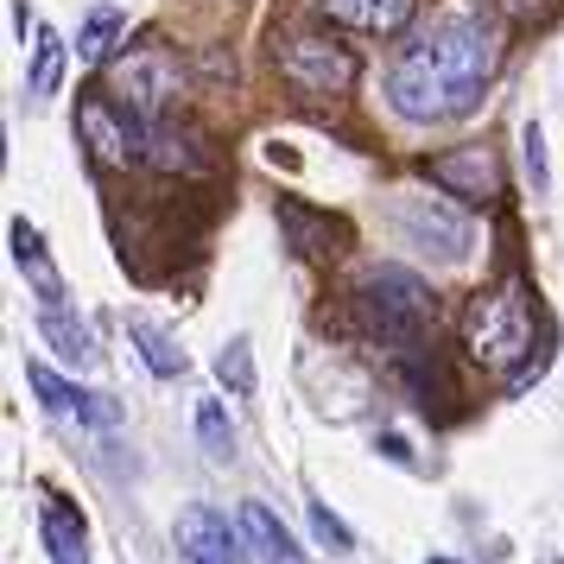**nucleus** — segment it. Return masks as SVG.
Segmentation results:
<instances>
[{
  "mask_svg": "<svg viewBox=\"0 0 564 564\" xmlns=\"http://www.w3.org/2000/svg\"><path fill=\"white\" fill-rule=\"evenodd\" d=\"M216 375H223V387H229L235 400H254V343L248 336H229L223 356H216Z\"/></svg>",
  "mask_w": 564,
  "mask_h": 564,
  "instance_id": "19",
  "label": "nucleus"
},
{
  "mask_svg": "<svg viewBox=\"0 0 564 564\" xmlns=\"http://www.w3.org/2000/svg\"><path fill=\"white\" fill-rule=\"evenodd\" d=\"M128 32V20H121V7H96L89 20H83V32H77V57H89V64H102L108 57V45Z\"/></svg>",
  "mask_w": 564,
  "mask_h": 564,
  "instance_id": "21",
  "label": "nucleus"
},
{
  "mask_svg": "<svg viewBox=\"0 0 564 564\" xmlns=\"http://www.w3.org/2000/svg\"><path fill=\"white\" fill-rule=\"evenodd\" d=\"M39 336H45V343H52V349L70 361V368H89V361H96V336L83 330V324H77L64 305H45V311H39Z\"/></svg>",
  "mask_w": 564,
  "mask_h": 564,
  "instance_id": "15",
  "label": "nucleus"
},
{
  "mask_svg": "<svg viewBox=\"0 0 564 564\" xmlns=\"http://www.w3.org/2000/svg\"><path fill=\"white\" fill-rule=\"evenodd\" d=\"M39 533H45V552H52V564H89L83 558V520L70 508H45V520H39Z\"/></svg>",
  "mask_w": 564,
  "mask_h": 564,
  "instance_id": "17",
  "label": "nucleus"
},
{
  "mask_svg": "<svg viewBox=\"0 0 564 564\" xmlns=\"http://www.w3.org/2000/svg\"><path fill=\"white\" fill-rule=\"evenodd\" d=\"M57 77H64V39L57 32H32V77H26V89L45 102V96H57Z\"/></svg>",
  "mask_w": 564,
  "mask_h": 564,
  "instance_id": "18",
  "label": "nucleus"
},
{
  "mask_svg": "<svg viewBox=\"0 0 564 564\" xmlns=\"http://www.w3.org/2000/svg\"><path fill=\"white\" fill-rule=\"evenodd\" d=\"M77 133L102 165H133V159H147V128H140V115H128L121 102H108L96 89L77 102Z\"/></svg>",
  "mask_w": 564,
  "mask_h": 564,
  "instance_id": "7",
  "label": "nucleus"
},
{
  "mask_svg": "<svg viewBox=\"0 0 564 564\" xmlns=\"http://www.w3.org/2000/svg\"><path fill=\"white\" fill-rule=\"evenodd\" d=\"M520 165H527L533 197H545V191H552V172H545V133H539V121H527V128H520Z\"/></svg>",
  "mask_w": 564,
  "mask_h": 564,
  "instance_id": "23",
  "label": "nucleus"
},
{
  "mask_svg": "<svg viewBox=\"0 0 564 564\" xmlns=\"http://www.w3.org/2000/svg\"><path fill=\"white\" fill-rule=\"evenodd\" d=\"M393 223H400V235H406L419 254H437V260L469 254V223L444 197H412V191H400L393 197Z\"/></svg>",
  "mask_w": 564,
  "mask_h": 564,
  "instance_id": "6",
  "label": "nucleus"
},
{
  "mask_svg": "<svg viewBox=\"0 0 564 564\" xmlns=\"http://www.w3.org/2000/svg\"><path fill=\"white\" fill-rule=\"evenodd\" d=\"M280 229L292 235V254H305V260L330 254V223H317V216H305L299 204H280Z\"/></svg>",
  "mask_w": 564,
  "mask_h": 564,
  "instance_id": "20",
  "label": "nucleus"
},
{
  "mask_svg": "<svg viewBox=\"0 0 564 564\" xmlns=\"http://www.w3.org/2000/svg\"><path fill=\"white\" fill-rule=\"evenodd\" d=\"M197 437H204L209 463L235 457V425H229V412H223V400H204V406H197Z\"/></svg>",
  "mask_w": 564,
  "mask_h": 564,
  "instance_id": "22",
  "label": "nucleus"
},
{
  "mask_svg": "<svg viewBox=\"0 0 564 564\" xmlns=\"http://www.w3.org/2000/svg\"><path fill=\"white\" fill-rule=\"evenodd\" d=\"M280 70L299 96H349L361 77V64L349 45L336 39H285L280 45Z\"/></svg>",
  "mask_w": 564,
  "mask_h": 564,
  "instance_id": "5",
  "label": "nucleus"
},
{
  "mask_svg": "<svg viewBox=\"0 0 564 564\" xmlns=\"http://www.w3.org/2000/svg\"><path fill=\"white\" fill-rule=\"evenodd\" d=\"M463 349L495 375H508L513 361L533 349V311L520 299V285H488L463 305Z\"/></svg>",
  "mask_w": 564,
  "mask_h": 564,
  "instance_id": "3",
  "label": "nucleus"
},
{
  "mask_svg": "<svg viewBox=\"0 0 564 564\" xmlns=\"http://www.w3.org/2000/svg\"><path fill=\"white\" fill-rule=\"evenodd\" d=\"M241 533H248V545H254L267 564H305V552L292 545V533L273 520L267 501H241Z\"/></svg>",
  "mask_w": 564,
  "mask_h": 564,
  "instance_id": "14",
  "label": "nucleus"
},
{
  "mask_svg": "<svg viewBox=\"0 0 564 564\" xmlns=\"http://www.w3.org/2000/svg\"><path fill=\"white\" fill-rule=\"evenodd\" d=\"M425 178L444 191V197H463V204H495L501 197V165L488 147H457V153H437L425 165Z\"/></svg>",
  "mask_w": 564,
  "mask_h": 564,
  "instance_id": "9",
  "label": "nucleus"
},
{
  "mask_svg": "<svg viewBox=\"0 0 564 564\" xmlns=\"http://www.w3.org/2000/svg\"><path fill=\"white\" fill-rule=\"evenodd\" d=\"M495 26L482 20H444L437 32H425L419 45L393 57V70H387V102L400 121H419V128H432V121H457L469 108L482 102L488 77H495Z\"/></svg>",
  "mask_w": 564,
  "mask_h": 564,
  "instance_id": "1",
  "label": "nucleus"
},
{
  "mask_svg": "<svg viewBox=\"0 0 564 564\" xmlns=\"http://www.w3.org/2000/svg\"><path fill=\"white\" fill-rule=\"evenodd\" d=\"M317 13L336 20V26H356V32H375V39H393V32L412 26L419 0H317Z\"/></svg>",
  "mask_w": 564,
  "mask_h": 564,
  "instance_id": "12",
  "label": "nucleus"
},
{
  "mask_svg": "<svg viewBox=\"0 0 564 564\" xmlns=\"http://www.w3.org/2000/svg\"><path fill=\"white\" fill-rule=\"evenodd\" d=\"M311 533L324 539L330 552H356V533H349V527H343V520H336V513L324 508V501H311Z\"/></svg>",
  "mask_w": 564,
  "mask_h": 564,
  "instance_id": "24",
  "label": "nucleus"
},
{
  "mask_svg": "<svg viewBox=\"0 0 564 564\" xmlns=\"http://www.w3.org/2000/svg\"><path fill=\"white\" fill-rule=\"evenodd\" d=\"M7 241H13V260H20V273L32 280V292H39L45 305H57V299H64V280H57L52 254H45V235L32 229L26 216H13V229H7Z\"/></svg>",
  "mask_w": 564,
  "mask_h": 564,
  "instance_id": "13",
  "label": "nucleus"
},
{
  "mask_svg": "<svg viewBox=\"0 0 564 564\" xmlns=\"http://www.w3.org/2000/svg\"><path fill=\"white\" fill-rule=\"evenodd\" d=\"M140 128H147V165H153V172H184V178L209 172L204 133L191 128L184 115H165V121H140Z\"/></svg>",
  "mask_w": 564,
  "mask_h": 564,
  "instance_id": "10",
  "label": "nucleus"
},
{
  "mask_svg": "<svg viewBox=\"0 0 564 564\" xmlns=\"http://www.w3.org/2000/svg\"><path fill=\"white\" fill-rule=\"evenodd\" d=\"M26 381H32V393H39L52 412H77L83 425H121V406H115V400H102V393H83L77 381L52 375L45 361H26Z\"/></svg>",
  "mask_w": 564,
  "mask_h": 564,
  "instance_id": "11",
  "label": "nucleus"
},
{
  "mask_svg": "<svg viewBox=\"0 0 564 564\" xmlns=\"http://www.w3.org/2000/svg\"><path fill=\"white\" fill-rule=\"evenodd\" d=\"M108 89H115V102L140 115V121H165V115H178L184 108V64L172 45H128V52L108 64Z\"/></svg>",
  "mask_w": 564,
  "mask_h": 564,
  "instance_id": "4",
  "label": "nucleus"
},
{
  "mask_svg": "<svg viewBox=\"0 0 564 564\" xmlns=\"http://www.w3.org/2000/svg\"><path fill=\"white\" fill-rule=\"evenodd\" d=\"M361 311H368V324L381 336L393 356H412V349H425V336L437 324V305L425 280L406 273V267H375L368 280H361Z\"/></svg>",
  "mask_w": 564,
  "mask_h": 564,
  "instance_id": "2",
  "label": "nucleus"
},
{
  "mask_svg": "<svg viewBox=\"0 0 564 564\" xmlns=\"http://www.w3.org/2000/svg\"><path fill=\"white\" fill-rule=\"evenodd\" d=\"M172 539H178V552L191 564H248V552H254L248 533L229 527V520H223L216 508H204V501H197V508H184L178 520H172Z\"/></svg>",
  "mask_w": 564,
  "mask_h": 564,
  "instance_id": "8",
  "label": "nucleus"
},
{
  "mask_svg": "<svg viewBox=\"0 0 564 564\" xmlns=\"http://www.w3.org/2000/svg\"><path fill=\"white\" fill-rule=\"evenodd\" d=\"M128 336L140 343V356H147V368H153L159 381H172V375H184V349L172 330H159L153 317H128Z\"/></svg>",
  "mask_w": 564,
  "mask_h": 564,
  "instance_id": "16",
  "label": "nucleus"
}]
</instances>
